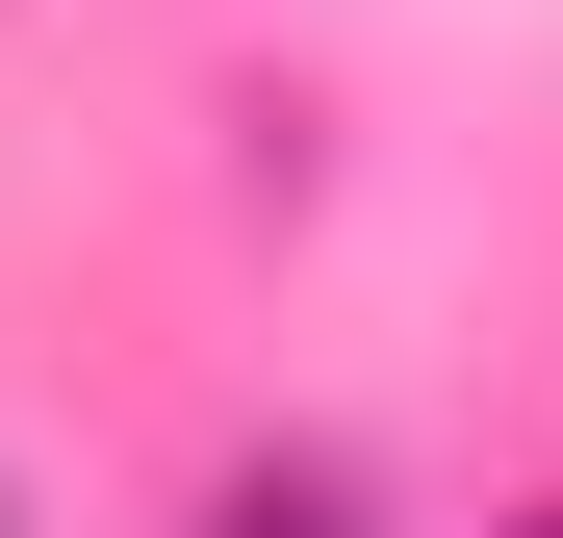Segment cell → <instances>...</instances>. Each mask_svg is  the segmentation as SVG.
Instances as JSON below:
<instances>
[{"mask_svg": "<svg viewBox=\"0 0 563 538\" xmlns=\"http://www.w3.org/2000/svg\"><path fill=\"white\" fill-rule=\"evenodd\" d=\"M206 538H358V462H231Z\"/></svg>", "mask_w": 563, "mask_h": 538, "instance_id": "obj_1", "label": "cell"}, {"mask_svg": "<svg viewBox=\"0 0 563 538\" xmlns=\"http://www.w3.org/2000/svg\"><path fill=\"white\" fill-rule=\"evenodd\" d=\"M0 538H26V513H0Z\"/></svg>", "mask_w": 563, "mask_h": 538, "instance_id": "obj_2", "label": "cell"}, {"mask_svg": "<svg viewBox=\"0 0 563 538\" xmlns=\"http://www.w3.org/2000/svg\"><path fill=\"white\" fill-rule=\"evenodd\" d=\"M538 538H563V513H538Z\"/></svg>", "mask_w": 563, "mask_h": 538, "instance_id": "obj_3", "label": "cell"}]
</instances>
